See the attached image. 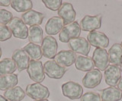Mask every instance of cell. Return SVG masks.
Wrapping results in <instances>:
<instances>
[{
  "instance_id": "cell-1",
  "label": "cell",
  "mask_w": 122,
  "mask_h": 101,
  "mask_svg": "<svg viewBox=\"0 0 122 101\" xmlns=\"http://www.w3.org/2000/svg\"><path fill=\"white\" fill-rule=\"evenodd\" d=\"M25 93L34 100H47L50 96L49 89L46 86L39 83L28 84L26 87Z\"/></svg>"
},
{
  "instance_id": "cell-2",
  "label": "cell",
  "mask_w": 122,
  "mask_h": 101,
  "mask_svg": "<svg viewBox=\"0 0 122 101\" xmlns=\"http://www.w3.org/2000/svg\"><path fill=\"white\" fill-rule=\"evenodd\" d=\"M81 33V28L77 21L64 26L59 33V40L62 43H69L70 40L78 38Z\"/></svg>"
},
{
  "instance_id": "cell-3",
  "label": "cell",
  "mask_w": 122,
  "mask_h": 101,
  "mask_svg": "<svg viewBox=\"0 0 122 101\" xmlns=\"http://www.w3.org/2000/svg\"><path fill=\"white\" fill-rule=\"evenodd\" d=\"M9 28L15 38L25 40L28 37L29 29L21 19L18 17L13 18V19L9 24Z\"/></svg>"
},
{
  "instance_id": "cell-4",
  "label": "cell",
  "mask_w": 122,
  "mask_h": 101,
  "mask_svg": "<svg viewBox=\"0 0 122 101\" xmlns=\"http://www.w3.org/2000/svg\"><path fill=\"white\" fill-rule=\"evenodd\" d=\"M29 78L35 83L41 84L45 79L44 65L41 61L30 60L29 65L27 69Z\"/></svg>"
},
{
  "instance_id": "cell-5",
  "label": "cell",
  "mask_w": 122,
  "mask_h": 101,
  "mask_svg": "<svg viewBox=\"0 0 122 101\" xmlns=\"http://www.w3.org/2000/svg\"><path fill=\"white\" fill-rule=\"evenodd\" d=\"M62 93L64 96L70 100H78L83 94V88L79 83L75 81H67L64 83L62 87Z\"/></svg>"
},
{
  "instance_id": "cell-6",
  "label": "cell",
  "mask_w": 122,
  "mask_h": 101,
  "mask_svg": "<svg viewBox=\"0 0 122 101\" xmlns=\"http://www.w3.org/2000/svg\"><path fill=\"white\" fill-rule=\"evenodd\" d=\"M44 73L50 78L60 79L66 72V69L60 65L54 60L47 61L44 65Z\"/></svg>"
},
{
  "instance_id": "cell-7",
  "label": "cell",
  "mask_w": 122,
  "mask_h": 101,
  "mask_svg": "<svg viewBox=\"0 0 122 101\" xmlns=\"http://www.w3.org/2000/svg\"><path fill=\"white\" fill-rule=\"evenodd\" d=\"M41 51L44 57L47 59H54L58 49L56 40L51 36H47L43 39L41 43Z\"/></svg>"
},
{
  "instance_id": "cell-8",
  "label": "cell",
  "mask_w": 122,
  "mask_h": 101,
  "mask_svg": "<svg viewBox=\"0 0 122 101\" xmlns=\"http://www.w3.org/2000/svg\"><path fill=\"white\" fill-rule=\"evenodd\" d=\"M102 14L86 15L80 21V28L83 31H95L102 26Z\"/></svg>"
},
{
  "instance_id": "cell-9",
  "label": "cell",
  "mask_w": 122,
  "mask_h": 101,
  "mask_svg": "<svg viewBox=\"0 0 122 101\" xmlns=\"http://www.w3.org/2000/svg\"><path fill=\"white\" fill-rule=\"evenodd\" d=\"M92 61L99 71H105L109 65L108 53L105 49L96 48L92 54Z\"/></svg>"
},
{
  "instance_id": "cell-10",
  "label": "cell",
  "mask_w": 122,
  "mask_h": 101,
  "mask_svg": "<svg viewBox=\"0 0 122 101\" xmlns=\"http://www.w3.org/2000/svg\"><path fill=\"white\" fill-rule=\"evenodd\" d=\"M68 44L69 47L71 49L72 52L83 55H89L91 50V45L84 37H78V38L72 39L70 40Z\"/></svg>"
},
{
  "instance_id": "cell-11",
  "label": "cell",
  "mask_w": 122,
  "mask_h": 101,
  "mask_svg": "<svg viewBox=\"0 0 122 101\" xmlns=\"http://www.w3.org/2000/svg\"><path fill=\"white\" fill-rule=\"evenodd\" d=\"M87 40L90 45L96 48L105 49L109 45V39L107 35L96 31L89 32L87 36Z\"/></svg>"
},
{
  "instance_id": "cell-12",
  "label": "cell",
  "mask_w": 122,
  "mask_h": 101,
  "mask_svg": "<svg viewBox=\"0 0 122 101\" xmlns=\"http://www.w3.org/2000/svg\"><path fill=\"white\" fill-rule=\"evenodd\" d=\"M102 79V74L98 69H92L88 72L82 78L84 87L92 89L100 84Z\"/></svg>"
},
{
  "instance_id": "cell-13",
  "label": "cell",
  "mask_w": 122,
  "mask_h": 101,
  "mask_svg": "<svg viewBox=\"0 0 122 101\" xmlns=\"http://www.w3.org/2000/svg\"><path fill=\"white\" fill-rule=\"evenodd\" d=\"M105 83L111 86V87H115L118 84L121 78L120 68L117 65H111L105 70L104 73Z\"/></svg>"
},
{
  "instance_id": "cell-14",
  "label": "cell",
  "mask_w": 122,
  "mask_h": 101,
  "mask_svg": "<svg viewBox=\"0 0 122 101\" xmlns=\"http://www.w3.org/2000/svg\"><path fill=\"white\" fill-rule=\"evenodd\" d=\"M77 55L72 50H61L56 53L54 57V61L60 65L64 67H70L73 65Z\"/></svg>"
},
{
  "instance_id": "cell-15",
  "label": "cell",
  "mask_w": 122,
  "mask_h": 101,
  "mask_svg": "<svg viewBox=\"0 0 122 101\" xmlns=\"http://www.w3.org/2000/svg\"><path fill=\"white\" fill-rule=\"evenodd\" d=\"M58 15L63 19L64 24H70L75 21L76 12L71 3L64 2L58 10Z\"/></svg>"
},
{
  "instance_id": "cell-16",
  "label": "cell",
  "mask_w": 122,
  "mask_h": 101,
  "mask_svg": "<svg viewBox=\"0 0 122 101\" xmlns=\"http://www.w3.org/2000/svg\"><path fill=\"white\" fill-rule=\"evenodd\" d=\"M12 60L16 65L17 69L22 72L28 69L30 62V58L23 49H17L12 54Z\"/></svg>"
},
{
  "instance_id": "cell-17",
  "label": "cell",
  "mask_w": 122,
  "mask_h": 101,
  "mask_svg": "<svg viewBox=\"0 0 122 101\" xmlns=\"http://www.w3.org/2000/svg\"><path fill=\"white\" fill-rule=\"evenodd\" d=\"M44 18L45 16L43 13L31 9L22 14L21 20L26 25H29L31 27V26L36 25L40 26L43 23Z\"/></svg>"
},
{
  "instance_id": "cell-18",
  "label": "cell",
  "mask_w": 122,
  "mask_h": 101,
  "mask_svg": "<svg viewBox=\"0 0 122 101\" xmlns=\"http://www.w3.org/2000/svg\"><path fill=\"white\" fill-rule=\"evenodd\" d=\"M64 27V22L59 16L51 18L45 25V32L48 36L56 35Z\"/></svg>"
},
{
  "instance_id": "cell-19",
  "label": "cell",
  "mask_w": 122,
  "mask_h": 101,
  "mask_svg": "<svg viewBox=\"0 0 122 101\" xmlns=\"http://www.w3.org/2000/svg\"><path fill=\"white\" fill-rule=\"evenodd\" d=\"M101 98L102 101H119L122 98V92L115 87H107L102 91Z\"/></svg>"
},
{
  "instance_id": "cell-20",
  "label": "cell",
  "mask_w": 122,
  "mask_h": 101,
  "mask_svg": "<svg viewBox=\"0 0 122 101\" xmlns=\"http://www.w3.org/2000/svg\"><path fill=\"white\" fill-rule=\"evenodd\" d=\"M109 62L114 65H121L122 63V47L119 43H114L108 50Z\"/></svg>"
},
{
  "instance_id": "cell-21",
  "label": "cell",
  "mask_w": 122,
  "mask_h": 101,
  "mask_svg": "<svg viewBox=\"0 0 122 101\" xmlns=\"http://www.w3.org/2000/svg\"><path fill=\"white\" fill-rule=\"evenodd\" d=\"M76 69L82 72H89L95 67L92 59L84 55H78L75 62Z\"/></svg>"
},
{
  "instance_id": "cell-22",
  "label": "cell",
  "mask_w": 122,
  "mask_h": 101,
  "mask_svg": "<svg viewBox=\"0 0 122 101\" xmlns=\"http://www.w3.org/2000/svg\"><path fill=\"white\" fill-rule=\"evenodd\" d=\"M18 83V75L15 74L0 76V91H7V90L13 88Z\"/></svg>"
},
{
  "instance_id": "cell-23",
  "label": "cell",
  "mask_w": 122,
  "mask_h": 101,
  "mask_svg": "<svg viewBox=\"0 0 122 101\" xmlns=\"http://www.w3.org/2000/svg\"><path fill=\"white\" fill-rule=\"evenodd\" d=\"M25 92L20 86L7 90L4 93V97L9 101H21L25 96Z\"/></svg>"
},
{
  "instance_id": "cell-24",
  "label": "cell",
  "mask_w": 122,
  "mask_h": 101,
  "mask_svg": "<svg viewBox=\"0 0 122 101\" xmlns=\"http://www.w3.org/2000/svg\"><path fill=\"white\" fill-rule=\"evenodd\" d=\"M23 50L25 53L28 54L29 58L32 60H37L40 61V59L43 56L41 51V47L39 45L34 44L32 43H29L24 46Z\"/></svg>"
},
{
  "instance_id": "cell-25",
  "label": "cell",
  "mask_w": 122,
  "mask_h": 101,
  "mask_svg": "<svg viewBox=\"0 0 122 101\" xmlns=\"http://www.w3.org/2000/svg\"><path fill=\"white\" fill-rule=\"evenodd\" d=\"M28 40L30 43L39 45L43 41V30L38 25L31 26L28 31Z\"/></svg>"
},
{
  "instance_id": "cell-26",
  "label": "cell",
  "mask_w": 122,
  "mask_h": 101,
  "mask_svg": "<svg viewBox=\"0 0 122 101\" xmlns=\"http://www.w3.org/2000/svg\"><path fill=\"white\" fill-rule=\"evenodd\" d=\"M16 69V65L12 59L5 58L0 61V76L13 74Z\"/></svg>"
},
{
  "instance_id": "cell-27",
  "label": "cell",
  "mask_w": 122,
  "mask_h": 101,
  "mask_svg": "<svg viewBox=\"0 0 122 101\" xmlns=\"http://www.w3.org/2000/svg\"><path fill=\"white\" fill-rule=\"evenodd\" d=\"M11 6L17 12H27L33 8V2L30 0H13Z\"/></svg>"
},
{
  "instance_id": "cell-28",
  "label": "cell",
  "mask_w": 122,
  "mask_h": 101,
  "mask_svg": "<svg viewBox=\"0 0 122 101\" xmlns=\"http://www.w3.org/2000/svg\"><path fill=\"white\" fill-rule=\"evenodd\" d=\"M47 9L52 11H58L63 5L62 0H42Z\"/></svg>"
},
{
  "instance_id": "cell-29",
  "label": "cell",
  "mask_w": 122,
  "mask_h": 101,
  "mask_svg": "<svg viewBox=\"0 0 122 101\" xmlns=\"http://www.w3.org/2000/svg\"><path fill=\"white\" fill-rule=\"evenodd\" d=\"M13 19V14L6 9H0V24L6 25Z\"/></svg>"
},
{
  "instance_id": "cell-30",
  "label": "cell",
  "mask_w": 122,
  "mask_h": 101,
  "mask_svg": "<svg viewBox=\"0 0 122 101\" xmlns=\"http://www.w3.org/2000/svg\"><path fill=\"white\" fill-rule=\"evenodd\" d=\"M11 35L12 34L8 26L0 24V42L9 40L11 39Z\"/></svg>"
},
{
  "instance_id": "cell-31",
  "label": "cell",
  "mask_w": 122,
  "mask_h": 101,
  "mask_svg": "<svg viewBox=\"0 0 122 101\" xmlns=\"http://www.w3.org/2000/svg\"><path fill=\"white\" fill-rule=\"evenodd\" d=\"M81 101H102L101 95L96 92H86L82 94Z\"/></svg>"
},
{
  "instance_id": "cell-32",
  "label": "cell",
  "mask_w": 122,
  "mask_h": 101,
  "mask_svg": "<svg viewBox=\"0 0 122 101\" xmlns=\"http://www.w3.org/2000/svg\"><path fill=\"white\" fill-rule=\"evenodd\" d=\"M11 5V1L9 0H0V6H9Z\"/></svg>"
},
{
  "instance_id": "cell-33",
  "label": "cell",
  "mask_w": 122,
  "mask_h": 101,
  "mask_svg": "<svg viewBox=\"0 0 122 101\" xmlns=\"http://www.w3.org/2000/svg\"><path fill=\"white\" fill-rule=\"evenodd\" d=\"M117 88L120 90V91L122 92V77H121V80H120V81H119V83H118V84H117Z\"/></svg>"
},
{
  "instance_id": "cell-34",
  "label": "cell",
  "mask_w": 122,
  "mask_h": 101,
  "mask_svg": "<svg viewBox=\"0 0 122 101\" xmlns=\"http://www.w3.org/2000/svg\"><path fill=\"white\" fill-rule=\"evenodd\" d=\"M0 101H9L8 100H6L5 97H4L2 95H0Z\"/></svg>"
},
{
  "instance_id": "cell-35",
  "label": "cell",
  "mask_w": 122,
  "mask_h": 101,
  "mask_svg": "<svg viewBox=\"0 0 122 101\" xmlns=\"http://www.w3.org/2000/svg\"><path fill=\"white\" fill-rule=\"evenodd\" d=\"M1 56H2V48L0 47V59H1Z\"/></svg>"
},
{
  "instance_id": "cell-36",
  "label": "cell",
  "mask_w": 122,
  "mask_h": 101,
  "mask_svg": "<svg viewBox=\"0 0 122 101\" xmlns=\"http://www.w3.org/2000/svg\"><path fill=\"white\" fill-rule=\"evenodd\" d=\"M120 70H121V72H122V63H121V65H120Z\"/></svg>"
},
{
  "instance_id": "cell-37",
  "label": "cell",
  "mask_w": 122,
  "mask_h": 101,
  "mask_svg": "<svg viewBox=\"0 0 122 101\" xmlns=\"http://www.w3.org/2000/svg\"><path fill=\"white\" fill-rule=\"evenodd\" d=\"M35 101H49L48 100H35Z\"/></svg>"
},
{
  "instance_id": "cell-38",
  "label": "cell",
  "mask_w": 122,
  "mask_h": 101,
  "mask_svg": "<svg viewBox=\"0 0 122 101\" xmlns=\"http://www.w3.org/2000/svg\"><path fill=\"white\" fill-rule=\"evenodd\" d=\"M121 47H122V41H121Z\"/></svg>"
}]
</instances>
